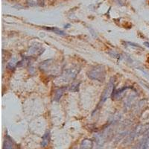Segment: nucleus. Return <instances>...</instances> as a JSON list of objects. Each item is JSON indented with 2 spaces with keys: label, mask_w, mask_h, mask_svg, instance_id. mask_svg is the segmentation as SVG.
<instances>
[{
  "label": "nucleus",
  "mask_w": 149,
  "mask_h": 149,
  "mask_svg": "<svg viewBox=\"0 0 149 149\" xmlns=\"http://www.w3.org/2000/svg\"><path fill=\"white\" fill-rule=\"evenodd\" d=\"M149 148V139L146 137L139 141L137 144L132 148V149H148Z\"/></svg>",
  "instance_id": "obj_6"
},
{
  "label": "nucleus",
  "mask_w": 149,
  "mask_h": 149,
  "mask_svg": "<svg viewBox=\"0 0 149 149\" xmlns=\"http://www.w3.org/2000/svg\"><path fill=\"white\" fill-rule=\"evenodd\" d=\"M114 86H115V81H114L113 78H112L110 81H109L107 87L104 90L102 96H101V102L102 103L104 102L107 98L111 96L112 94L113 93Z\"/></svg>",
  "instance_id": "obj_4"
},
{
  "label": "nucleus",
  "mask_w": 149,
  "mask_h": 149,
  "mask_svg": "<svg viewBox=\"0 0 149 149\" xmlns=\"http://www.w3.org/2000/svg\"><path fill=\"white\" fill-rule=\"evenodd\" d=\"M50 141V133L49 131H46L45 134L42 136V142H41V146L42 147H46Z\"/></svg>",
  "instance_id": "obj_10"
},
{
  "label": "nucleus",
  "mask_w": 149,
  "mask_h": 149,
  "mask_svg": "<svg viewBox=\"0 0 149 149\" xmlns=\"http://www.w3.org/2000/svg\"><path fill=\"white\" fill-rule=\"evenodd\" d=\"M72 149H78V148H72Z\"/></svg>",
  "instance_id": "obj_17"
},
{
  "label": "nucleus",
  "mask_w": 149,
  "mask_h": 149,
  "mask_svg": "<svg viewBox=\"0 0 149 149\" xmlns=\"http://www.w3.org/2000/svg\"><path fill=\"white\" fill-rule=\"evenodd\" d=\"M81 148L83 149H92L93 146V140L89 139H84L81 142Z\"/></svg>",
  "instance_id": "obj_7"
},
{
  "label": "nucleus",
  "mask_w": 149,
  "mask_h": 149,
  "mask_svg": "<svg viewBox=\"0 0 149 149\" xmlns=\"http://www.w3.org/2000/svg\"><path fill=\"white\" fill-rule=\"evenodd\" d=\"M79 70L80 69L77 67L72 68V69L71 68V69H68V70H65L63 73H62V75L60 76L58 80H56L57 83L58 82L59 84L68 83V82L71 81L75 78Z\"/></svg>",
  "instance_id": "obj_2"
},
{
  "label": "nucleus",
  "mask_w": 149,
  "mask_h": 149,
  "mask_svg": "<svg viewBox=\"0 0 149 149\" xmlns=\"http://www.w3.org/2000/svg\"><path fill=\"white\" fill-rule=\"evenodd\" d=\"M88 77L95 81L103 82L106 77V70L103 66H97L88 72Z\"/></svg>",
  "instance_id": "obj_1"
},
{
  "label": "nucleus",
  "mask_w": 149,
  "mask_h": 149,
  "mask_svg": "<svg viewBox=\"0 0 149 149\" xmlns=\"http://www.w3.org/2000/svg\"><path fill=\"white\" fill-rule=\"evenodd\" d=\"M18 61H17L16 58H13L12 60H10L8 62V63L7 64V67L10 70H12V69H14V68L17 66V65H18Z\"/></svg>",
  "instance_id": "obj_13"
},
{
  "label": "nucleus",
  "mask_w": 149,
  "mask_h": 149,
  "mask_svg": "<svg viewBox=\"0 0 149 149\" xmlns=\"http://www.w3.org/2000/svg\"><path fill=\"white\" fill-rule=\"evenodd\" d=\"M44 29H46V30H48V31H53L54 33L59 34V35H62V36L66 35V33L63 32V31H61V29H58V28H56V27H44Z\"/></svg>",
  "instance_id": "obj_11"
},
{
  "label": "nucleus",
  "mask_w": 149,
  "mask_h": 149,
  "mask_svg": "<svg viewBox=\"0 0 149 149\" xmlns=\"http://www.w3.org/2000/svg\"><path fill=\"white\" fill-rule=\"evenodd\" d=\"M78 86H79V84H73L70 86L69 90L71 91H77L78 90Z\"/></svg>",
  "instance_id": "obj_14"
},
{
  "label": "nucleus",
  "mask_w": 149,
  "mask_h": 149,
  "mask_svg": "<svg viewBox=\"0 0 149 149\" xmlns=\"http://www.w3.org/2000/svg\"><path fill=\"white\" fill-rule=\"evenodd\" d=\"M144 86H146V88H147V89H148V90H149V85H147V84H144Z\"/></svg>",
  "instance_id": "obj_16"
},
{
  "label": "nucleus",
  "mask_w": 149,
  "mask_h": 149,
  "mask_svg": "<svg viewBox=\"0 0 149 149\" xmlns=\"http://www.w3.org/2000/svg\"><path fill=\"white\" fill-rule=\"evenodd\" d=\"M64 90H65V88H59L56 90L55 93H54V100H56V101L59 100L60 98H61V96L63 95Z\"/></svg>",
  "instance_id": "obj_12"
},
{
  "label": "nucleus",
  "mask_w": 149,
  "mask_h": 149,
  "mask_svg": "<svg viewBox=\"0 0 149 149\" xmlns=\"http://www.w3.org/2000/svg\"><path fill=\"white\" fill-rule=\"evenodd\" d=\"M81 149H83V148H81Z\"/></svg>",
  "instance_id": "obj_18"
},
{
  "label": "nucleus",
  "mask_w": 149,
  "mask_h": 149,
  "mask_svg": "<svg viewBox=\"0 0 149 149\" xmlns=\"http://www.w3.org/2000/svg\"><path fill=\"white\" fill-rule=\"evenodd\" d=\"M144 45H146V46H148V47H149V42H144Z\"/></svg>",
  "instance_id": "obj_15"
},
{
  "label": "nucleus",
  "mask_w": 149,
  "mask_h": 149,
  "mask_svg": "<svg viewBox=\"0 0 149 149\" xmlns=\"http://www.w3.org/2000/svg\"><path fill=\"white\" fill-rule=\"evenodd\" d=\"M40 70L46 73H51L53 74L54 72H58L59 66H57L53 60H48V61L42 62L40 66Z\"/></svg>",
  "instance_id": "obj_3"
},
{
  "label": "nucleus",
  "mask_w": 149,
  "mask_h": 149,
  "mask_svg": "<svg viewBox=\"0 0 149 149\" xmlns=\"http://www.w3.org/2000/svg\"><path fill=\"white\" fill-rule=\"evenodd\" d=\"M42 49L39 47H36V46H32L30 48L29 51L28 52L29 55H40L42 53Z\"/></svg>",
  "instance_id": "obj_9"
},
{
  "label": "nucleus",
  "mask_w": 149,
  "mask_h": 149,
  "mask_svg": "<svg viewBox=\"0 0 149 149\" xmlns=\"http://www.w3.org/2000/svg\"><path fill=\"white\" fill-rule=\"evenodd\" d=\"M26 3L31 7H37L42 6L44 4V0H27Z\"/></svg>",
  "instance_id": "obj_8"
},
{
  "label": "nucleus",
  "mask_w": 149,
  "mask_h": 149,
  "mask_svg": "<svg viewBox=\"0 0 149 149\" xmlns=\"http://www.w3.org/2000/svg\"><path fill=\"white\" fill-rule=\"evenodd\" d=\"M3 149H18V147L14 141L10 138V136L6 135L4 140Z\"/></svg>",
  "instance_id": "obj_5"
}]
</instances>
